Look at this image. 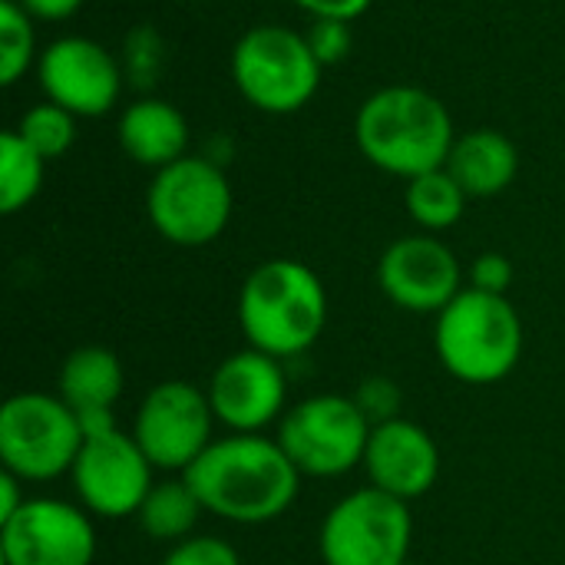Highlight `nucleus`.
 Here are the masks:
<instances>
[{
  "instance_id": "obj_24",
  "label": "nucleus",
  "mask_w": 565,
  "mask_h": 565,
  "mask_svg": "<svg viewBox=\"0 0 565 565\" xmlns=\"http://www.w3.org/2000/svg\"><path fill=\"white\" fill-rule=\"evenodd\" d=\"M13 129H17V132L46 159V162L66 156V152L73 149V142H76V116H73L70 109L50 103V99L30 106V109L20 116V122H17Z\"/></svg>"
},
{
  "instance_id": "obj_17",
  "label": "nucleus",
  "mask_w": 565,
  "mask_h": 565,
  "mask_svg": "<svg viewBox=\"0 0 565 565\" xmlns=\"http://www.w3.org/2000/svg\"><path fill=\"white\" fill-rule=\"evenodd\" d=\"M122 387H126L122 361L103 344H86V348H76L66 354V361L60 367L56 394L73 407L83 430L93 434V430L116 427L113 407L122 397Z\"/></svg>"
},
{
  "instance_id": "obj_6",
  "label": "nucleus",
  "mask_w": 565,
  "mask_h": 565,
  "mask_svg": "<svg viewBox=\"0 0 565 565\" xmlns=\"http://www.w3.org/2000/svg\"><path fill=\"white\" fill-rule=\"evenodd\" d=\"M232 209V182L209 156H182L159 169L146 189V215L152 228L179 248L215 242L228 228Z\"/></svg>"
},
{
  "instance_id": "obj_25",
  "label": "nucleus",
  "mask_w": 565,
  "mask_h": 565,
  "mask_svg": "<svg viewBox=\"0 0 565 565\" xmlns=\"http://www.w3.org/2000/svg\"><path fill=\"white\" fill-rule=\"evenodd\" d=\"M162 63H166V43H162V36L149 23H142V26L126 33V40H122V73H126V83H132L136 89H149L159 79Z\"/></svg>"
},
{
  "instance_id": "obj_29",
  "label": "nucleus",
  "mask_w": 565,
  "mask_h": 565,
  "mask_svg": "<svg viewBox=\"0 0 565 565\" xmlns=\"http://www.w3.org/2000/svg\"><path fill=\"white\" fill-rule=\"evenodd\" d=\"M354 401L361 404V411L367 414V420L377 427V424L397 417L401 391H397L387 377H371V381H364V387L354 394Z\"/></svg>"
},
{
  "instance_id": "obj_22",
  "label": "nucleus",
  "mask_w": 565,
  "mask_h": 565,
  "mask_svg": "<svg viewBox=\"0 0 565 565\" xmlns=\"http://www.w3.org/2000/svg\"><path fill=\"white\" fill-rule=\"evenodd\" d=\"M43 172L46 159L17 129H7L0 136V212L17 215L26 209L43 189Z\"/></svg>"
},
{
  "instance_id": "obj_8",
  "label": "nucleus",
  "mask_w": 565,
  "mask_h": 565,
  "mask_svg": "<svg viewBox=\"0 0 565 565\" xmlns=\"http://www.w3.org/2000/svg\"><path fill=\"white\" fill-rule=\"evenodd\" d=\"M374 424L354 397L315 394L285 411L278 444L301 470V477H344L364 463Z\"/></svg>"
},
{
  "instance_id": "obj_9",
  "label": "nucleus",
  "mask_w": 565,
  "mask_h": 565,
  "mask_svg": "<svg viewBox=\"0 0 565 565\" xmlns=\"http://www.w3.org/2000/svg\"><path fill=\"white\" fill-rule=\"evenodd\" d=\"M411 540V507L377 487H364L328 510L318 546L324 565H404Z\"/></svg>"
},
{
  "instance_id": "obj_13",
  "label": "nucleus",
  "mask_w": 565,
  "mask_h": 565,
  "mask_svg": "<svg viewBox=\"0 0 565 565\" xmlns=\"http://www.w3.org/2000/svg\"><path fill=\"white\" fill-rule=\"evenodd\" d=\"M0 559L3 565H93V520L76 503L30 497L0 523Z\"/></svg>"
},
{
  "instance_id": "obj_3",
  "label": "nucleus",
  "mask_w": 565,
  "mask_h": 565,
  "mask_svg": "<svg viewBox=\"0 0 565 565\" xmlns=\"http://www.w3.org/2000/svg\"><path fill=\"white\" fill-rule=\"evenodd\" d=\"M238 324L248 348L278 361L298 358L328 324V291L305 262H262L238 291Z\"/></svg>"
},
{
  "instance_id": "obj_14",
  "label": "nucleus",
  "mask_w": 565,
  "mask_h": 565,
  "mask_svg": "<svg viewBox=\"0 0 565 565\" xmlns=\"http://www.w3.org/2000/svg\"><path fill=\"white\" fill-rule=\"evenodd\" d=\"M377 285L391 305L411 315H440L463 291L460 258L437 235H404L377 262Z\"/></svg>"
},
{
  "instance_id": "obj_21",
  "label": "nucleus",
  "mask_w": 565,
  "mask_h": 565,
  "mask_svg": "<svg viewBox=\"0 0 565 565\" xmlns=\"http://www.w3.org/2000/svg\"><path fill=\"white\" fill-rule=\"evenodd\" d=\"M467 202L470 195L460 189V182L444 169H434V172H424L417 179L407 182V192H404V205H407V215L414 218V225L427 235L434 232H447L454 228L463 212H467Z\"/></svg>"
},
{
  "instance_id": "obj_32",
  "label": "nucleus",
  "mask_w": 565,
  "mask_h": 565,
  "mask_svg": "<svg viewBox=\"0 0 565 565\" xmlns=\"http://www.w3.org/2000/svg\"><path fill=\"white\" fill-rule=\"evenodd\" d=\"M26 483L20 480V477H13V473H0V523H7L30 497H26V490H23Z\"/></svg>"
},
{
  "instance_id": "obj_31",
  "label": "nucleus",
  "mask_w": 565,
  "mask_h": 565,
  "mask_svg": "<svg viewBox=\"0 0 565 565\" xmlns=\"http://www.w3.org/2000/svg\"><path fill=\"white\" fill-rule=\"evenodd\" d=\"M33 20H46V23H56V20H66L73 17L83 0H17Z\"/></svg>"
},
{
  "instance_id": "obj_11",
  "label": "nucleus",
  "mask_w": 565,
  "mask_h": 565,
  "mask_svg": "<svg viewBox=\"0 0 565 565\" xmlns=\"http://www.w3.org/2000/svg\"><path fill=\"white\" fill-rule=\"evenodd\" d=\"M79 507L99 520L136 516L149 490L156 487V467L139 450L132 434L119 427L93 430L70 470Z\"/></svg>"
},
{
  "instance_id": "obj_26",
  "label": "nucleus",
  "mask_w": 565,
  "mask_h": 565,
  "mask_svg": "<svg viewBox=\"0 0 565 565\" xmlns=\"http://www.w3.org/2000/svg\"><path fill=\"white\" fill-rule=\"evenodd\" d=\"M162 565H242L238 550L218 536H189L175 543Z\"/></svg>"
},
{
  "instance_id": "obj_27",
  "label": "nucleus",
  "mask_w": 565,
  "mask_h": 565,
  "mask_svg": "<svg viewBox=\"0 0 565 565\" xmlns=\"http://www.w3.org/2000/svg\"><path fill=\"white\" fill-rule=\"evenodd\" d=\"M305 40L321 66H334V63L348 60V53L354 46V33H351L348 20H311V26L305 30Z\"/></svg>"
},
{
  "instance_id": "obj_15",
  "label": "nucleus",
  "mask_w": 565,
  "mask_h": 565,
  "mask_svg": "<svg viewBox=\"0 0 565 565\" xmlns=\"http://www.w3.org/2000/svg\"><path fill=\"white\" fill-rule=\"evenodd\" d=\"M205 394L215 420L232 434H262L268 424L281 420L288 407V381L281 361L255 348L228 354L215 367Z\"/></svg>"
},
{
  "instance_id": "obj_7",
  "label": "nucleus",
  "mask_w": 565,
  "mask_h": 565,
  "mask_svg": "<svg viewBox=\"0 0 565 565\" xmlns=\"http://www.w3.org/2000/svg\"><path fill=\"white\" fill-rule=\"evenodd\" d=\"M86 430L60 394L23 391L0 407V460L23 483H46L73 470Z\"/></svg>"
},
{
  "instance_id": "obj_10",
  "label": "nucleus",
  "mask_w": 565,
  "mask_h": 565,
  "mask_svg": "<svg viewBox=\"0 0 565 565\" xmlns=\"http://www.w3.org/2000/svg\"><path fill=\"white\" fill-rule=\"evenodd\" d=\"M215 411L202 387L162 381L142 397L132 420V437L156 470L185 473L215 444Z\"/></svg>"
},
{
  "instance_id": "obj_23",
  "label": "nucleus",
  "mask_w": 565,
  "mask_h": 565,
  "mask_svg": "<svg viewBox=\"0 0 565 565\" xmlns=\"http://www.w3.org/2000/svg\"><path fill=\"white\" fill-rule=\"evenodd\" d=\"M40 50H36V33H33V17L17 3L3 0L0 3V83L13 86L26 76L30 66H36Z\"/></svg>"
},
{
  "instance_id": "obj_19",
  "label": "nucleus",
  "mask_w": 565,
  "mask_h": 565,
  "mask_svg": "<svg viewBox=\"0 0 565 565\" xmlns=\"http://www.w3.org/2000/svg\"><path fill=\"white\" fill-rule=\"evenodd\" d=\"M447 172L470 199H493L513 185L520 172V152L513 139L497 129H470L457 136L447 159Z\"/></svg>"
},
{
  "instance_id": "obj_16",
  "label": "nucleus",
  "mask_w": 565,
  "mask_h": 565,
  "mask_svg": "<svg viewBox=\"0 0 565 565\" xmlns=\"http://www.w3.org/2000/svg\"><path fill=\"white\" fill-rule=\"evenodd\" d=\"M361 467L371 487L411 503L434 490L440 477V450L420 424L394 417L371 430Z\"/></svg>"
},
{
  "instance_id": "obj_18",
  "label": "nucleus",
  "mask_w": 565,
  "mask_h": 565,
  "mask_svg": "<svg viewBox=\"0 0 565 565\" xmlns=\"http://www.w3.org/2000/svg\"><path fill=\"white\" fill-rule=\"evenodd\" d=\"M116 136H119V149L132 162H139L152 172L189 156V119L182 116L179 106H172L169 99H159V96L132 99L119 113Z\"/></svg>"
},
{
  "instance_id": "obj_30",
  "label": "nucleus",
  "mask_w": 565,
  "mask_h": 565,
  "mask_svg": "<svg viewBox=\"0 0 565 565\" xmlns=\"http://www.w3.org/2000/svg\"><path fill=\"white\" fill-rule=\"evenodd\" d=\"M298 10H305L311 20H358L361 13H367V7L374 0H291Z\"/></svg>"
},
{
  "instance_id": "obj_4",
  "label": "nucleus",
  "mask_w": 565,
  "mask_h": 565,
  "mask_svg": "<svg viewBox=\"0 0 565 565\" xmlns=\"http://www.w3.org/2000/svg\"><path fill=\"white\" fill-rule=\"evenodd\" d=\"M440 364L463 384L490 387L513 374L523 358V321L507 295L463 288L434 328Z\"/></svg>"
},
{
  "instance_id": "obj_2",
  "label": "nucleus",
  "mask_w": 565,
  "mask_h": 565,
  "mask_svg": "<svg viewBox=\"0 0 565 565\" xmlns=\"http://www.w3.org/2000/svg\"><path fill=\"white\" fill-rule=\"evenodd\" d=\"M361 156L404 182L444 169L457 142L450 109L420 86H384L371 93L354 116Z\"/></svg>"
},
{
  "instance_id": "obj_28",
  "label": "nucleus",
  "mask_w": 565,
  "mask_h": 565,
  "mask_svg": "<svg viewBox=\"0 0 565 565\" xmlns=\"http://www.w3.org/2000/svg\"><path fill=\"white\" fill-rule=\"evenodd\" d=\"M470 288L487 295H507L513 285V262L500 252H483L470 265Z\"/></svg>"
},
{
  "instance_id": "obj_20",
  "label": "nucleus",
  "mask_w": 565,
  "mask_h": 565,
  "mask_svg": "<svg viewBox=\"0 0 565 565\" xmlns=\"http://www.w3.org/2000/svg\"><path fill=\"white\" fill-rule=\"evenodd\" d=\"M205 513L202 500L195 497V490L189 487V480H162L149 490V497L142 500L136 520L142 526V533L156 543H182L192 536L199 516Z\"/></svg>"
},
{
  "instance_id": "obj_1",
  "label": "nucleus",
  "mask_w": 565,
  "mask_h": 565,
  "mask_svg": "<svg viewBox=\"0 0 565 565\" xmlns=\"http://www.w3.org/2000/svg\"><path fill=\"white\" fill-rule=\"evenodd\" d=\"M182 477L205 513L238 526H262L285 516L301 490V470L265 434L218 437Z\"/></svg>"
},
{
  "instance_id": "obj_5",
  "label": "nucleus",
  "mask_w": 565,
  "mask_h": 565,
  "mask_svg": "<svg viewBox=\"0 0 565 565\" xmlns=\"http://www.w3.org/2000/svg\"><path fill=\"white\" fill-rule=\"evenodd\" d=\"M321 63L305 33L262 23L238 36L232 46V83L248 106L268 116L305 109L321 86Z\"/></svg>"
},
{
  "instance_id": "obj_12",
  "label": "nucleus",
  "mask_w": 565,
  "mask_h": 565,
  "mask_svg": "<svg viewBox=\"0 0 565 565\" xmlns=\"http://www.w3.org/2000/svg\"><path fill=\"white\" fill-rule=\"evenodd\" d=\"M33 70L43 96L70 109L76 119L106 116L126 86L122 60H116L103 43L76 33L46 43Z\"/></svg>"
},
{
  "instance_id": "obj_33",
  "label": "nucleus",
  "mask_w": 565,
  "mask_h": 565,
  "mask_svg": "<svg viewBox=\"0 0 565 565\" xmlns=\"http://www.w3.org/2000/svg\"><path fill=\"white\" fill-rule=\"evenodd\" d=\"M189 3H199V0H189Z\"/></svg>"
}]
</instances>
